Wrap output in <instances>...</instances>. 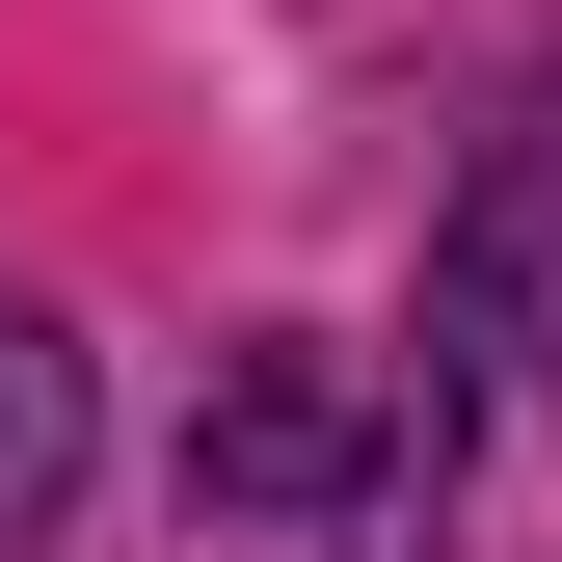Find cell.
I'll use <instances>...</instances> for the list:
<instances>
[{
    "label": "cell",
    "mask_w": 562,
    "mask_h": 562,
    "mask_svg": "<svg viewBox=\"0 0 562 562\" xmlns=\"http://www.w3.org/2000/svg\"><path fill=\"white\" fill-rule=\"evenodd\" d=\"M54 509H81V348H54L27 295H0V562H27Z\"/></svg>",
    "instance_id": "3"
},
{
    "label": "cell",
    "mask_w": 562,
    "mask_h": 562,
    "mask_svg": "<svg viewBox=\"0 0 562 562\" xmlns=\"http://www.w3.org/2000/svg\"><path fill=\"white\" fill-rule=\"evenodd\" d=\"M429 295H456L482 375H562V134H509V161L456 188V268H429Z\"/></svg>",
    "instance_id": "1"
},
{
    "label": "cell",
    "mask_w": 562,
    "mask_h": 562,
    "mask_svg": "<svg viewBox=\"0 0 562 562\" xmlns=\"http://www.w3.org/2000/svg\"><path fill=\"white\" fill-rule=\"evenodd\" d=\"M348 456H375V402H348V375H322V348H268V375L215 402V429H188V482H241V509H322V482H348Z\"/></svg>",
    "instance_id": "2"
}]
</instances>
